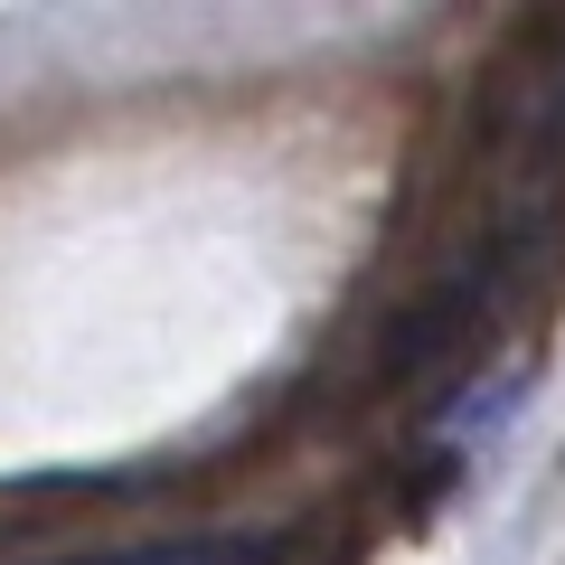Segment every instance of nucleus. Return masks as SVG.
<instances>
[{"instance_id":"f03ea898","label":"nucleus","mask_w":565,"mask_h":565,"mask_svg":"<svg viewBox=\"0 0 565 565\" xmlns=\"http://www.w3.org/2000/svg\"><path fill=\"white\" fill-rule=\"evenodd\" d=\"M95 565H282V537H161L141 556H95Z\"/></svg>"},{"instance_id":"f257e3e1","label":"nucleus","mask_w":565,"mask_h":565,"mask_svg":"<svg viewBox=\"0 0 565 565\" xmlns=\"http://www.w3.org/2000/svg\"><path fill=\"white\" fill-rule=\"evenodd\" d=\"M565 274V20L490 66L471 95L452 180L434 199V245L377 330V396H452L519 311Z\"/></svg>"}]
</instances>
